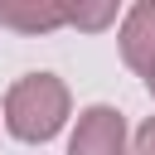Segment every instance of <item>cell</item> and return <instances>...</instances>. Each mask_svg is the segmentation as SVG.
Returning a JSON list of instances; mask_svg holds the SVG:
<instances>
[{
	"label": "cell",
	"mask_w": 155,
	"mask_h": 155,
	"mask_svg": "<svg viewBox=\"0 0 155 155\" xmlns=\"http://www.w3.org/2000/svg\"><path fill=\"white\" fill-rule=\"evenodd\" d=\"M0 24L19 29V34L63 29L68 24V5H58V0H10V5H0Z\"/></svg>",
	"instance_id": "277c9868"
},
{
	"label": "cell",
	"mask_w": 155,
	"mask_h": 155,
	"mask_svg": "<svg viewBox=\"0 0 155 155\" xmlns=\"http://www.w3.org/2000/svg\"><path fill=\"white\" fill-rule=\"evenodd\" d=\"M145 87H150V97H155V68H150V73H145Z\"/></svg>",
	"instance_id": "52a82bcc"
},
{
	"label": "cell",
	"mask_w": 155,
	"mask_h": 155,
	"mask_svg": "<svg viewBox=\"0 0 155 155\" xmlns=\"http://www.w3.org/2000/svg\"><path fill=\"white\" fill-rule=\"evenodd\" d=\"M68 111H73V97L58 73H24L5 92V126L15 140H29V145L53 140L63 131Z\"/></svg>",
	"instance_id": "6da1fadb"
},
{
	"label": "cell",
	"mask_w": 155,
	"mask_h": 155,
	"mask_svg": "<svg viewBox=\"0 0 155 155\" xmlns=\"http://www.w3.org/2000/svg\"><path fill=\"white\" fill-rule=\"evenodd\" d=\"M111 19H116L111 0H102V5H68V24H78V29H107Z\"/></svg>",
	"instance_id": "5b68a950"
},
{
	"label": "cell",
	"mask_w": 155,
	"mask_h": 155,
	"mask_svg": "<svg viewBox=\"0 0 155 155\" xmlns=\"http://www.w3.org/2000/svg\"><path fill=\"white\" fill-rule=\"evenodd\" d=\"M131 155H155V116L140 121V131H136V140H131Z\"/></svg>",
	"instance_id": "8992f818"
},
{
	"label": "cell",
	"mask_w": 155,
	"mask_h": 155,
	"mask_svg": "<svg viewBox=\"0 0 155 155\" xmlns=\"http://www.w3.org/2000/svg\"><path fill=\"white\" fill-rule=\"evenodd\" d=\"M68 155H131L126 150V116L107 102L78 111V126L68 136Z\"/></svg>",
	"instance_id": "7a4b0ae2"
},
{
	"label": "cell",
	"mask_w": 155,
	"mask_h": 155,
	"mask_svg": "<svg viewBox=\"0 0 155 155\" xmlns=\"http://www.w3.org/2000/svg\"><path fill=\"white\" fill-rule=\"evenodd\" d=\"M121 58L140 78L155 68V0H136L121 15Z\"/></svg>",
	"instance_id": "3957f363"
}]
</instances>
